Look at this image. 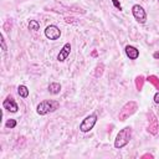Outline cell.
I'll return each instance as SVG.
<instances>
[{"label": "cell", "instance_id": "5b68a950", "mask_svg": "<svg viewBox=\"0 0 159 159\" xmlns=\"http://www.w3.org/2000/svg\"><path fill=\"white\" fill-rule=\"evenodd\" d=\"M148 132L153 135H157L158 132H159V122H158V118L157 116L149 111L148 112Z\"/></svg>", "mask_w": 159, "mask_h": 159}, {"label": "cell", "instance_id": "cb8c5ba5", "mask_svg": "<svg viewBox=\"0 0 159 159\" xmlns=\"http://www.w3.org/2000/svg\"><path fill=\"white\" fill-rule=\"evenodd\" d=\"M92 56H97V51H93L92 52Z\"/></svg>", "mask_w": 159, "mask_h": 159}, {"label": "cell", "instance_id": "e0dca14e", "mask_svg": "<svg viewBox=\"0 0 159 159\" xmlns=\"http://www.w3.org/2000/svg\"><path fill=\"white\" fill-rule=\"evenodd\" d=\"M5 127H6V128H15V127H16V120L12 119V118L7 119L6 123H5Z\"/></svg>", "mask_w": 159, "mask_h": 159}, {"label": "cell", "instance_id": "8fae6325", "mask_svg": "<svg viewBox=\"0 0 159 159\" xmlns=\"http://www.w3.org/2000/svg\"><path fill=\"white\" fill-rule=\"evenodd\" d=\"M48 92L51 94H58L61 92V84L57 82H51L48 84Z\"/></svg>", "mask_w": 159, "mask_h": 159}, {"label": "cell", "instance_id": "8992f818", "mask_svg": "<svg viewBox=\"0 0 159 159\" xmlns=\"http://www.w3.org/2000/svg\"><path fill=\"white\" fill-rule=\"evenodd\" d=\"M132 14H133L134 19H135L139 24H144V22L147 21V14H145L144 9H143L140 5H138V4L133 5V7H132Z\"/></svg>", "mask_w": 159, "mask_h": 159}, {"label": "cell", "instance_id": "52a82bcc", "mask_svg": "<svg viewBox=\"0 0 159 159\" xmlns=\"http://www.w3.org/2000/svg\"><path fill=\"white\" fill-rule=\"evenodd\" d=\"M2 107H4V109H6V111H9V112H11V113H16V112L19 111V106H17V103L15 102L14 97L10 96V94L4 99V102H2Z\"/></svg>", "mask_w": 159, "mask_h": 159}, {"label": "cell", "instance_id": "ba28073f", "mask_svg": "<svg viewBox=\"0 0 159 159\" xmlns=\"http://www.w3.org/2000/svg\"><path fill=\"white\" fill-rule=\"evenodd\" d=\"M45 36L48 39V40H57L60 39L61 36V30L56 26V25H50L46 27L45 30Z\"/></svg>", "mask_w": 159, "mask_h": 159}, {"label": "cell", "instance_id": "ac0fdd59", "mask_svg": "<svg viewBox=\"0 0 159 159\" xmlns=\"http://www.w3.org/2000/svg\"><path fill=\"white\" fill-rule=\"evenodd\" d=\"M0 39H1V50L4 51V52H6V50H7V47H6V42H5V37H4V35L1 34V36H0Z\"/></svg>", "mask_w": 159, "mask_h": 159}, {"label": "cell", "instance_id": "5bb4252c", "mask_svg": "<svg viewBox=\"0 0 159 159\" xmlns=\"http://www.w3.org/2000/svg\"><path fill=\"white\" fill-rule=\"evenodd\" d=\"M144 81H145V80H144V76H142V75H139V76L135 77V88H137L138 91H142Z\"/></svg>", "mask_w": 159, "mask_h": 159}, {"label": "cell", "instance_id": "7a4b0ae2", "mask_svg": "<svg viewBox=\"0 0 159 159\" xmlns=\"http://www.w3.org/2000/svg\"><path fill=\"white\" fill-rule=\"evenodd\" d=\"M60 107V102L58 101H53V99H46V101H42L37 104L36 107V112L37 114L40 116H45L47 113H51V112H55L56 109H58Z\"/></svg>", "mask_w": 159, "mask_h": 159}, {"label": "cell", "instance_id": "9a60e30c", "mask_svg": "<svg viewBox=\"0 0 159 159\" xmlns=\"http://www.w3.org/2000/svg\"><path fill=\"white\" fill-rule=\"evenodd\" d=\"M29 30H32V31H37L40 30V24L37 20H30L29 22Z\"/></svg>", "mask_w": 159, "mask_h": 159}, {"label": "cell", "instance_id": "4fadbf2b", "mask_svg": "<svg viewBox=\"0 0 159 159\" xmlns=\"http://www.w3.org/2000/svg\"><path fill=\"white\" fill-rule=\"evenodd\" d=\"M147 81H148L149 83H152V84L159 91V78H158L155 75H150V76H148V77H147Z\"/></svg>", "mask_w": 159, "mask_h": 159}, {"label": "cell", "instance_id": "3957f363", "mask_svg": "<svg viewBox=\"0 0 159 159\" xmlns=\"http://www.w3.org/2000/svg\"><path fill=\"white\" fill-rule=\"evenodd\" d=\"M137 109H138V103H137V102H134V101L127 102V103L120 108V111H119V113H118L119 120L124 122V120L128 119L132 114H134Z\"/></svg>", "mask_w": 159, "mask_h": 159}, {"label": "cell", "instance_id": "ffe728a7", "mask_svg": "<svg viewBox=\"0 0 159 159\" xmlns=\"http://www.w3.org/2000/svg\"><path fill=\"white\" fill-rule=\"evenodd\" d=\"M112 2H113V5H114L118 10H122V6H120V4H119V1H118V0H112Z\"/></svg>", "mask_w": 159, "mask_h": 159}, {"label": "cell", "instance_id": "9c48e42d", "mask_svg": "<svg viewBox=\"0 0 159 159\" xmlns=\"http://www.w3.org/2000/svg\"><path fill=\"white\" fill-rule=\"evenodd\" d=\"M70 52H71V45H70V42H67V43H65L63 47L60 50V53L57 55V61L63 62V61L70 56Z\"/></svg>", "mask_w": 159, "mask_h": 159}, {"label": "cell", "instance_id": "7402d4cb", "mask_svg": "<svg viewBox=\"0 0 159 159\" xmlns=\"http://www.w3.org/2000/svg\"><path fill=\"white\" fill-rule=\"evenodd\" d=\"M154 103H157V104L159 103V91H158V92L155 93V96H154Z\"/></svg>", "mask_w": 159, "mask_h": 159}, {"label": "cell", "instance_id": "7c38bea8", "mask_svg": "<svg viewBox=\"0 0 159 159\" xmlns=\"http://www.w3.org/2000/svg\"><path fill=\"white\" fill-rule=\"evenodd\" d=\"M17 93H19L20 97L27 98V97H29V88H27L25 84H20V86L17 87Z\"/></svg>", "mask_w": 159, "mask_h": 159}, {"label": "cell", "instance_id": "30bf717a", "mask_svg": "<svg viewBox=\"0 0 159 159\" xmlns=\"http://www.w3.org/2000/svg\"><path fill=\"white\" fill-rule=\"evenodd\" d=\"M124 51H125V55L129 57V60H137L139 57V50L134 46L128 45V46H125Z\"/></svg>", "mask_w": 159, "mask_h": 159}, {"label": "cell", "instance_id": "603a6c76", "mask_svg": "<svg viewBox=\"0 0 159 159\" xmlns=\"http://www.w3.org/2000/svg\"><path fill=\"white\" fill-rule=\"evenodd\" d=\"M153 57H154V58H159V51L154 52V53H153Z\"/></svg>", "mask_w": 159, "mask_h": 159}, {"label": "cell", "instance_id": "d6986e66", "mask_svg": "<svg viewBox=\"0 0 159 159\" xmlns=\"http://www.w3.org/2000/svg\"><path fill=\"white\" fill-rule=\"evenodd\" d=\"M10 29H11V21H10V20H7V21L5 22V25H4V30L10 31Z\"/></svg>", "mask_w": 159, "mask_h": 159}, {"label": "cell", "instance_id": "44dd1931", "mask_svg": "<svg viewBox=\"0 0 159 159\" xmlns=\"http://www.w3.org/2000/svg\"><path fill=\"white\" fill-rule=\"evenodd\" d=\"M145 158H149V159H153L154 157H153V154H149V153H145V154H143V155H142V159H145Z\"/></svg>", "mask_w": 159, "mask_h": 159}, {"label": "cell", "instance_id": "6da1fadb", "mask_svg": "<svg viewBox=\"0 0 159 159\" xmlns=\"http://www.w3.org/2000/svg\"><path fill=\"white\" fill-rule=\"evenodd\" d=\"M132 139V128L130 127H124L123 129L119 130V133L116 137L114 140V148L120 149L123 147H125Z\"/></svg>", "mask_w": 159, "mask_h": 159}, {"label": "cell", "instance_id": "2e32d148", "mask_svg": "<svg viewBox=\"0 0 159 159\" xmlns=\"http://www.w3.org/2000/svg\"><path fill=\"white\" fill-rule=\"evenodd\" d=\"M103 70H104V65H103V63L97 65L96 71H94V76H96V77H101V76H102V73H103Z\"/></svg>", "mask_w": 159, "mask_h": 159}, {"label": "cell", "instance_id": "277c9868", "mask_svg": "<svg viewBox=\"0 0 159 159\" xmlns=\"http://www.w3.org/2000/svg\"><path fill=\"white\" fill-rule=\"evenodd\" d=\"M96 122H97V114H96V113H92V114L87 116V117L81 122V124H80V130L83 132V133H87V132L92 130L93 127H94V124H96Z\"/></svg>", "mask_w": 159, "mask_h": 159}]
</instances>
